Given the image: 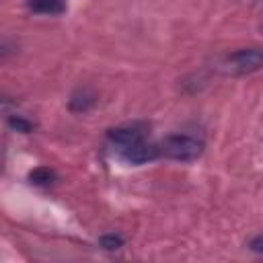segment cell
<instances>
[{"label": "cell", "instance_id": "cell-1", "mask_svg": "<svg viewBox=\"0 0 263 263\" xmlns=\"http://www.w3.org/2000/svg\"><path fill=\"white\" fill-rule=\"evenodd\" d=\"M146 123H127L109 129L107 140L113 146V150L129 164H146L160 156L158 144H152L148 138Z\"/></svg>", "mask_w": 263, "mask_h": 263}, {"label": "cell", "instance_id": "cell-2", "mask_svg": "<svg viewBox=\"0 0 263 263\" xmlns=\"http://www.w3.org/2000/svg\"><path fill=\"white\" fill-rule=\"evenodd\" d=\"M158 148H160V156L179 162H191L201 156L203 142L189 134H171L158 144Z\"/></svg>", "mask_w": 263, "mask_h": 263}, {"label": "cell", "instance_id": "cell-3", "mask_svg": "<svg viewBox=\"0 0 263 263\" xmlns=\"http://www.w3.org/2000/svg\"><path fill=\"white\" fill-rule=\"evenodd\" d=\"M261 68H263V49L259 47L236 49L220 60V70L228 76H247Z\"/></svg>", "mask_w": 263, "mask_h": 263}, {"label": "cell", "instance_id": "cell-4", "mask_svg": "<svg viewBox=\"0 0 263 263\" xmlns=\"http://www.w3.org/2000/svg\"><path fill=\"white\" fill-rule=\"evenodd\" d=\"M29 8L37 14H62L66 10V0H29Z\"/></svg>", "mask_w": 263, "mask_h": 263}, {"label": "cell", "instance_id": "cell-5", "mask_svg": "<svg viewBox=\"0 0 263 263\" xmlns=\"http://www.w3.org/2000/svg\"><path fill=\"white\" fill-rule=\"evenodd\" d=\"M51 179H53V171H49V168H37L31 173V181L35 185H49Z\"/></svg>", "mask_w": 263, "mask_h": 263}, {"label": "cell", "instance_id": "cell-6", "mask_svg": "<svg viewBox=\"0 0 263 263\" xmlns=\"http://www.w3.org/2000/svg\"><path fill=\"white\" fill-rule=\"evenodd\" d=\"M123 242H125V240H123V236H121V234H115V232L105 234V236L101 238V247H103V249H109V251L123 247Z\"/></svg>", "mask_w": 263, "mask_h": 263}, {"label": "cell", "instance_id": "cell-7", "mask_svg": "<svg viewBox=\"0 0 263 263\" xmlns=\"http://www.w3.org/2000/svg\"><path fill=\"white\" fill-rule=\"evenodd\" d=\"M8 123H10V127H14L16 132H23V134H29L35 125H33V121H29V119H25V117H10L8 119Z\"/></svg>", "mask_w": 263, "mask_h": 263}, {"label": "cell", "instance_id": "cell-8", "mask_svg": "<svg viewBox=\"0 0 263 263\" xmlns=\"http://www.w3.org/2000/svg\"><path fill=\"white\" fill-rule=\"evenodd\" d=\"M253 251H257V253H263V234H259V236H255L253 240H251V245H249Z\"/></svg>", "mask_w": 263, "mask_h": 263}]
</instances>
